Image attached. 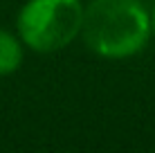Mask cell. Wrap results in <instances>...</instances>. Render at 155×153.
Here are the masks:
<instances>
[{"mask_svg": "<svg viewBox=\"0 0 155 153\" xmlns=\"http://www.w3.org/2000/svg\"><path fill=\"white\" fill-rule=\"evenodd\" d=\"M83 41L104 59H126L144 50L151 18L137 0H92L83 12Z\"/></svg>", "mask_w": 155, "mask_h": 153, "instance_id": "obj_1", "label": "cell"}, {"mask_svg": "<svg viewBox=\"0 0 155 153\" xmlns=\"http://www.w3.org/2000/svg\"><path fill=\"white\" fill-rule=\"evenodd\" d=\"M83 12L81 0H27L16 18L18 38L41 54L58 52L81 34Z\"/></svg>", "mask_w": 155, "mask_h": 153, "instance_id": "obj_2", "label": "cell"}, {"mask_svg": "<svg viewBox=\"0 0 155 153\" xmlns=\"http://www.w3.org/2000/svg\"><path fill=\"white\" fill-rule=\"evenodd\" d=\"M23 63V45L20 38L0 29V77L14 75Z\"/></svg>", "mask_w": 155, "mask_h": 153, "instance_id": "obj_3", "label": "cell"}, {"mask_svg": "<svg viewBox=\"0 0 155 153\" xmlns=\"http://www.w3.org/2000/svg\"><path fill=\"white\" fill-rule=\"evenodd\" d=\"M151 32L155 34V9H153V16H151Z\"/></svg>", "mask_w": 155, "mask_h": 153, "instance_id": "obj_4", "label": "cell"}]
</instances>
